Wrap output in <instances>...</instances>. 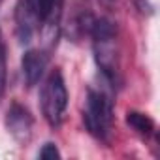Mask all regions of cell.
<instances>
[{
  "instance_id": "cell-1",
  "label": "cell",
  "mask_w": 160,
  "mask_h": 160,
  "mask_svg": "<svg viewBox=\"0 0 160 160\" xmlns=\"http://www.w3.org/2000/svg\"><path fill=\"white\" fill-rule=\"evenodd\" d=\"M94 60L102 75L111 85L121 83V58L117 47V25L106 17L92 21L91 25Z\"/></svg>"
},
{
  "instance_id": "cell-2",
  "label": "cell",
  "mask_w": 160,
  "mask_h": 160,
  "mask_svg": "<svg viewBox=\"0 0 160 160\" xmlns=\"http://www.w3.org/2000/svg\"><path fill=\"white\" fill-rule=\"evenodd\" d=\"M83 121H85L87 130L94 138H98L102 141H106L109 138L111 124H113V102L104 91L89 89Z\"/></svg>"
},
{
  "instance_id": "cell-3",
  "label": "cell",
  "mask_w": 160,
  "mask_h": 160,
  "mask_svg": "<svg viewBox=\"0 0 160 160\" xmlns=\"http://www.w3.org/2000/svg\"><path fill=\"white\" fill-rule=\"evenodd\" d=\"M42 113L49 126L57 128L62 124L68 108V89L60 70H53L42 87Z\"/></svg>"
},
{
  "instance_id": "cell-4",
  "label": "cell",
  "mask_w": 160,
  "mask_h": 160,
  "mask_svg": "<svg viewBox=\"0 0 160 160\" xmlns=\"http://www.w3.org/2000/svg\"><path fill=\"white\" fill-rule=\"evenodd\" d=\"M6 130L17 143H28L34 130V117L28 108L19 102H13L6 113Z\"/></svg>"
},
{
  "instance_id": "cell-5",
  "label": "cell",
  "mask_w": 160,
  "mask_h": 160,
  "mask_svg": "<svg viewBox=\"0 0 160 160\" xmlns=\"http://www.w3.org/2000/svg\"><path fill=\"white\" fill-rule=\"evenodd\" d=\"M40 15L36 12L34 0H17L15 6V30L21 43H28L40 30Z\"/></svg>"
},
{
  "instance_id": "cell-6",
  "label": "cell",
  "mask_w": 160,
  "mask_h": 160,
  "mask_svg": "<svg viewBox=\"0 0 160 160\" xmlns=\"http://www.w3.org/2000/svg\"><path fill=\"white\" fill-rule=\"evenodd\" d=\"M49 62V55L45 49H28L25 51L23 58H21V70H23V77L27 87H34L40 83V79L45 73Z\"/></svg>"
},
{
  "instance_id": "cell-7",
  "label": "cell",
  "mask_w": 160,
  "mask_h": 160,
  "mask_svg": "<svg viewBox=\"0 0 160 160\" xmlns=\"http://www.w3.org/2000/svg\"><path fill=\"white\" fill-rule=\"evenodd\" d=\"M126 124L136 134H139L143 138H149L154 132V121L149 115L141 113V111H128L126 113Z\"/></svg>"
},
{
  "instance_id": "cell-8",
  "label": "cell",
  "mask_w": 160,
  "mask_h": 160,
  "mask_svg": "<svg viewBox=\"0 0 160 160\" xmlns=\"http://www.w3.org/2000/svg\"><path fill=\"white\" fill-rule=\"evenodd\" d=\"M6 79H8V64H6V47L0 43V98L6 92Z\"/></svg>"
},
{
  "instance_id": "cell-9",
  "label": "cell",
  "mask_w": 160,
  "mask_h": 160,
  "mask_svg": "<svg viewBox=\"0 0 160 160\" xmlns=\"http://www.w3.org/2000/svg\"><path fill=\"white\" fill-rule=\"evenodd\" d=\"M60 156L62 154H60V151L55 143H45L38 152V158H42V160H58Z\"/></svg>"
},
{
  "instance_id": "cell-10",
  "label": "cell",
  "mask_w": 160,
  "mask_h": 160,
  "mask_svg": "<svg viewBox=\"0 0 160 160\" xmlns=\"http://www.w3.org/2000/svg\"><path fill=\"white\" fill-rule=\"evenodd\" d=\"M136 6H138L141 12H145V10H149V12H151V10H152V6L149 4V0H136Z\"/></svg>"
}]
</instances>
